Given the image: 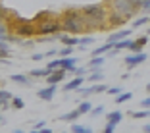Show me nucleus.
I'll return each instance as SVG.
<instances>
[{"mask_svg": "<svg viewBox=\"0 0 150 133\" xmlns=\"http://www.w3.org/2000/svg\"><path fill=\"white\" fill-rule=\"evenodd\" d=\"M64 133H66V131H64Z\"/></svg>", "mask_w": 150, "mask_h": 133, "instance_id": "obj_55", "label": "nucleus"}, {"mask_svg": "<svg viewBox=\"0 0 150 133\" xmlns=\"http://www.w3.org/2000/svg\"><path fill=\"white\" fill-rule=\"evenodd\" d=\"M104 60H106L104 56H93V60L88 62V68H91V70H93V68H102Z\"/></svg>", "mask_w": 150, "mask_h": 133, "instance_id": "obj_25", "label": "nucleus"}, {"mask_svg": "<svg viewBox=\"0 0 150 133\" xmlns=\"http://www.w3.org/2000/svg\"><path fill=\"white\" fill-rule=\"evenodd\" d=\"M58 41H62L64 46H79V39L71 37L69 33H66V35H60V37H58Z\"/></svg>", "mask_w": 150, "mask_h": 133, "instance_id": "obj_14", "label": "nucleus"}, {"mask_svg": "<svg viewBox=\"0 0 150 133\" xmlns=\"http://www.w3.org/2000/svg\"><path fill=\"white\" fill-rule=\"evenodd\" d=\"M131 43H133V41L123 39V41H119V43H115V48H117V50H125V48H129V46H131Z\"/></svg>", "mask_w": 150, "mask_h": 133, "instance_id": "obj_32", "label": "nucleus"}, {"mask_svg": "<svg viewBox=\"0 0 150 133\" xmlns=\"http://www.w3.org/2000/svg\"><path fill=\"white\" fill-rule=\"evenodd\" d=\"M129 116H131L133 120H142V118H148L150 116V110L142 108V110H139V112H129Z\"/></svg>", "mask_w": 150, "mask_h": 133, "instance_id": "obj_22", "label": "nucleus"}, {"mask_svg": "<svg viewBox=\"0 0 150 133\" xmlns=\"http://www.w3.org/2000/svg\"><path fill=\"white\" fill-rule=\"evenodd\" d=\"M12 98H13V95L10 93V91H4V89H0V100H2V102L12 100Z\"/></svg>", "mask_w": 150, "mask_h": 133, "instance_id": "obj_33", "label": "nucleus"}, {"mask_svg": "<svg viewBox=\"0 0 150 133\" xmlns=\"http://www.w3.org/2000/svg\"><path fill=\"white\" fill-rule=\"evenodd\" d=\"M44 127V122H37V124H33V129H42Z\"/></svg>", "mask_w": 150, "mask_h": 133, "instance_id": "obj_45", "label": "nucleus"}, {"mask_svg": "<svg viewBox=\"0 0 150 133\" xmlns=\"http://www.w3.org/2000/svg\"><path fill=\"white\" fill-rule=\"evenodd\" d=\"M114 131H115V125L106 122V127H104V131H102V133H114Z\"/></svg>", "mask_w": 150, "mask_h": 133, "instance_id": "obj_40", "label": "nucleus"}, {"mask_svg": "<svg viewBox=\"0 0 150 133\" xmlns=\"http://www.w3.org/2000/svg\"><path fill=\"white\" fill-rule=\"evenodd\" d=\"M81 14L85 18H93V19H98V21H106L108 14H106V8L102 4H88V6H83L81 8Z\"/></svg>", "mask_w": 150, "mask_h": 133, "instance_id": "obj_3", "label": "nucleus"}, {"mask_svg": "<svg viewBox=\"0 0 150 133\" xmlns=\"http://www.w3.org/2000/svg\"><path fill=\"white\" fill-rule=\"evenodd\" d=\"M13 133H23V129H16V131H13Z\"/></svg>", "mask_w": 150, "mask_h": 133, "instance_id": "obj_50", "label": "nucleus"}, {"mask_svg": "<svg viewBox=\"0 0 150 133\" xmlns=\"http://www.w3.org/2000/svg\"><path fill=\"white\" fill-rule=\"evenodd\" d=\"M0 124H2V116H0Z\"/></svg>", "mask_w": 150, "mask_h": 133, "instance_id": "obj_52", "label": "nucleus"}, {"mask_svg": "<svg viewBox=\"0 0 150 133\" xmlns=\"http://www.w3.org/2000/svg\"><path fill=\"white\" fill-rule=\"evenodd\" d=\"M50 73H52V70H48V68H42V70H31V71H29V75H31L33 79H46Z\"/></svg>", "mask_w": 150, "mask_h": 133, "instance_id": "obj_13", "label": "nucleus"}, {"mask_svg": "<svg viewBox=\"0 0 150 133\" xmlns=\"http://www.w3.org/2000/svg\"><path fill=\"white\" fill-rule=\"evenodd\" d=\"M144 133H150V125H144V129H142Z\"/></svg>", "mask_w": 150, "mask_h": 133, "instance_id": "obj_48", "label": "nucleus"}, {"mask_svg": "<svg viewBox=\"0 0 150 133\" xmlns=\"http://www.w3.org/2000/svg\"><path fill=\"white\" fill-rule=\"evenodd\" d=\"M104 114V106L102 104H98V106H93V110H91V116L93 118H96V116H102Z\"/></svg>", "mask_w": 150, "mask_h": 133, "instance_id": "obj_34", "label": "nucleus"}, {"mask_svg": "<svg viewBox=\"0 0 150 133\" xmlns=\"http://www.w3.org/2000/svg\"><path fill=\"white\" fill-rule=\"evenodd\" d=\"M141 108L150 110V97H146V98H142V100H141Z\"/></svg>", "mask_w": 150, "mask_h": 133, "instance_id": "obj_39", "label": "nucleus"}, {"mask_svg": "<svg viewBox=\"0 0 150 133\" xmlns=\"http://www.w3.org/2000/svg\"><path fill=\"white\" fill-rule=\"evenodd\" d=\"M146 52H137V54H129V56H125L123 58V62H125V66L129 68V71L133 70V68H137V66H141L142 62H146Z\"/></svg>", "mask_w": 150, "mask_h": 133, "instance_id": "obj_6", "label": "nucleus"}, {"mask_svg": "<svg viewBox=\"0 0 150 133\" xmlns=\"http://www.w3.org/2000/svg\"><path fill=\"white\" fill-rule=\"evenodd\" d=\"M83 81H85V77H73L71 81H67V83H66V87H62V91H64V93H69V91H77V89L83 85Z\"/></svg>", "mask_w": 150, "mask_h": 133, "instance_id": "obj_12", "label": "nucleus"}, {"mask_svg": "<svg viewBox=\"0 0 150 133\" xmlns=\"http://www.w3.org/2000/svg\"><path fill=\"white\" fill-rule=\"evenodd\" d=\"M73 48H75V46H64L62 50H58V54H60V56H64V58H67V56H71Z\"/></svg>", "mask_w": 150, "mask_h": 133, "instance_id": "obj_35", "label": "nucleus"}, {"mask_svg": "<svg viewBox=\"0 0 150 133\" xmlns=\"http://www.w3.org/2000/svg\"><path fill=\"white\" fill-rule=\"evenodd\" d=\"M40 133H52V129H48V127H42V129H40Z\"/></svg>", "mask_w": 150, "mask_h": 133, "instance_id": "obj_47", "label": "nucleus"}, {"mask_svg": "<svg viewBox=\"0 0 150 133\" xmlns=\"http://www.w3.org/2000/svg\"><path fill=\"white\" fill-rule=\"evenodd\" d=\"M48 18H52V12H50V10L39 12V14L35 16V23H40V21H44V19H48Z\"/></svg>", "mask_w": 150, "mask_h": 133, "instance_id": "obj_27", "label": "nucleus"}, {"mask_svg": "<svg viewBox=\"0 0 150 133\" xmlns=\"http://www.w3.org/2000/svg\"><path fill=\"white\" fill-rule=\"evenodd\" d=\"M56 91H58V87H56V85H48V87L39 89V91H37V97H39V98H42V100H52V98H54V95H56Z\"/></svg>", "mask_w": 150, "mask_h": 133, "instance_id": "obj_7", "label": "nucleus"}, {"mask_svg": "<svg viewBox=\"0 0 150 133\" xmlns=\"http://www.w3.org/2000/svg\"><path fill=\"white\" fill-rule=\"evenodd\" d=\"M131 98H133V93H125V91H123V93H119L117 95V97H115V104H123V102H127V100H131Z\"/></svg>", "mask_w": 150, "mask_h": 133, "instance_id": "obj_23", "label": "nucleus"}, {"mask_svg": "<svg viewBox=\"0 0 150 133\" xmlns=\"http://www.w3.org/2000/svg\"><path fill=\"white\" fill-rule=\"evenodd\" d=\"M112 48H115V44H114V43H110V41H108L106 44H102V46H98V48H94V50H93V56H102V54L110 52Z\"/></svg>", "mask_w": 150, "mask_h": 133, "instance_id": "obj_16", "label": "nucleus"}, {"mask_svg": "<svg viewBox=\"0 0 150 133\" xmlns=\"http://www.w3.org/2000/svg\"><path fill=\"white\" fill-rule=\"evenodd\" d=\"M75 64H77L75 58H62V70L69 71V73H73V71H75V68H77Z\"/></svg>", "mask_w": 150, "mask_h": 133, "instance_id": "obj_15", "label": "nucleus"}, {"mask_svg": "<svg viewBox=\"0 0 150 133\" xmlns=\"http://www.w3.org/2000/svg\"><path fill=\"white\" fill-rule=\"evenodd\" d=\"M0 50H10L8 43H6V41H2V39H0Z\"/></svg>", "mask_w": 150, "mask_h": 133, "instance_id": "obj_44", "label": "nucleus"}, {"mask_svg": "<svg viewBox=\"0 0 150 133\" xmlns=\"http://www.w3.org/2000/svg\"><path fill=\"white\" fill-rule=\"evenodd\" d=\"M129 52H133V54H137V52H142V46L137 43V41H133L131 43V46H129Z\"/></svg>", "mask_w": 150, "mask_h": 133, "instance_id": "obj_36", "label": "nucleus"}, {"mask_svg": "<svg viewBox=\"0 0 150 133\" xmlns=\"http://www.w3.org/2000/svg\"><path fill=\"white\" fill-rule=\"evenodd\" d=\"M108 21H110L114 27H117V25H123L125 21H129V18H127V16H123V14L115 12V10H112L110 16H108Z\"/></svg>", "mask_w": 150, "mask_h": 133, "instance_id": "obj_9", "label": "nucleus"}, {"mask_svg": "<svg viewBox=\"0 0 150 133\" xmlns=\"http://www.w3.org/2000/svg\"><path fill=\"white\" fill-rule=\"evenodd\" d=\"M104 79V71L102 68H93V73L88 75V81H93V83H100Z\"/></svg>", "mask_w": 150, "mask_h": 133, "instance_id": "obj_19", "label": "nucleus"}, {"mask_svg": "<svg viewBox=\"0 0 150 133\" xmlns=\"http://www.w3.org/2000/svg\"><path fill=\"white\" fill-rule=\"evenodd\" d=\"M10 54V50H0V58H6Z\"/></svg>", "mask_w": 150, "mask_h": 133, "instance_id": "obj_46", "label": "nucleus"}, {"mask_svg": "<svg viewBox=\"0 0 150 133\" xmlns=\"http://www.w3.org/2000/svg\"><path fill=\"white\" fill-rule=\"evenodd\" d=\"M91 44H94V37H83V39H79V46H77V48L85 50L87 46H91Z\"/></svg>", "mask_w": 150, "mask_h": 133, "instance_id": "obj_24", "label": "nucleus"}, {"mask_svg": "<svg viewBox=\"0 0 150 133\" xmlns=\"http://www.w3.org/2000/svg\"><path fill=\"white\" fill-rule=\"evenodd\" d=\"M0 108H2V100H0Z\"/></svg>", "mask_w": 150, "mask_h": 133, "instance_id": "obj_53", "label": "nucleus"}, {"mask_svg": "<svg viewBox=\"0 0 150 133\" xmlns=\"http://www.w3.org/2000/svg\"><path fill=\"white\" fill-rule=\"evenodd\" d=\"M31 133H40V129H33V131Z\"/></svg>", "mask_w": 150, "mask_h": 133, "instance_id": "obj_51", "label": "nucleus"}, {"mask_svg": "<svg viewBox=\"0 0 150 133\" xmlns=\"http://www.w3.org/2000/svg\"><path fill=\"white\" fill-rule=\"evenodd\" d=\"M44 56H48V58H50V60H52V58H54V56H58V50H56V48H52V50H48V52L44 54Z\"/></svg>", "mask_w": 150, "mask_h": 133, "instance_id": "obj_43", "label": "nucleus"}, {"mask_svg": "<svg viewBox=\"0 0 150 133\" xmlns=\"http://www.w3.org/2000/svg\"><path fill=\"white\" fill-rule=\"evenodd\" d=\"M0 39L2 41L8 39V23L6 21H0Z\"/></svg>", "mask_w": 150, "mask_h": 133, "instance_id": "obj_31", "label": "nucleus"}, {"mask_svg": "<svg viewBox=\"0 0 150 133\" xmlns=\"http://www.w3.org/2000/svg\"><path fill=\"white\" fill-rule=\"evenodd\" d=\"M29 58H31L33 62H40V60L44 58V54H39V52H37V54H33V56H29Z\"/></svg>", "mask_w": 150, "mask_h": 133, "instance_id": "obj_42", "label": "nucleus"}, {"mask_svg": "<svg viewBox=\"0 0 150 133\" xmlns=\"http://www.w3.org/2000/svg\"><path fill=\"white\" fill-rule=\"evenodd\" d=\"M137 43H139V44H141L142 48H144V44H146V43H148V35H142V37H139V39H137Z\"/></svg>", "mask_w": 150, "mask_h": 133, "instance_id": "obj_41", "label": "nucleus"}, {"mask_svg": "<svg viewBox=\"0 0 150 133\" xmlns=\"http://www.w3.org/2000/svg\"><path fill=\"white\" fill-rule=\"evenodd\" d=\"M60 29H62V21H58V19H54V18H48V19H44V21L37 23V33H39L40 37L58 35Z\"/></svg>", "mask_w": 150, "mask_h": 133, "instance_id": "obj_2", "label": "nucleus"}, {"mask_svg": "<svg viewBox=\"0 0 150 133\" xmlns=\"http://www.w3.org/2000/svg\"><path fill=\"white\" fill-rule=\"evenodd\" d=\"M13 19H16V35L19 37H33L37 33V27L33 25L31 21H27V19H19L16 14H13Z\"/></svg>", "mask_w": 150, "mask_h": 133, "instance_id": "obj_4", "label": "nucleus"}, {"mask_svg": "<svg viewBox=\"0 0 150 133\" xmlns=\"http://www.w3.org/2000/svg\"><path fill=\"white\" fill-rule=\"evenodd\" d=\"M148 21H150L148 16H142V18H139V19H135V21H133V29H139V27H142L144 23H148Z\"/></svg>", "mask_w": 150, "mask_h": 133, "instance_id": "obj_29", "label": "nucleus"}, {"mask_svg": "<svg viewBox=\"0 0 150 133\" xmlns=\"http://www.w3.org/2000/svg\"><path fill=\"white\" fill-rule=\"evenodd\" d=\"M77 95H81V97H91V95H96V89L93 87H79L77 89Z\"/></svg>", "mask_w": 150, "mask_h": 133, "instance_id": "obj_21", "label": "nucleus"}, {"mask_svg": "<svg viewBox=\"0 0 150 133\" xmlns=\"http://www.w3.org/2000/svg\"><path fill=\"white\" fill-rule=\"evenodd\" d=\"M85 27V18L83 14L77 12V10H67L62 18V29H66V33L69 35H77V33L83 31Z\"/></svg>", "mask_w": 150, "mask_h": 133, "instance_id": "obj_1", "label": "nucleus"}, {"mask_svg": "<svg viewBox=\"0 0 150 133\" xmlns=\"http://www.w3.org/2000/svg\"><path fill=\"white\" fill-rule=\"evenodd\" d=\"M112 8H114L115 12L127 16L129 19L139 12V8H135V4H133L131 0H112Z\"/></svg>", "mask_w": 150, "mask_h": 133, "instance_id": "obj_5", "label": "nucleus"}, {"mask_svg": "<svg viewBox=\"0 0 150 133\" xmlns=\"http://www.w3.org/2000/svg\"><path fill=\"white\" fill-rule=\"evenodd\" d=\"M148 35H150V27H148Z\"/></svg>", "mask_w": 150, "mask_h": 133, "instance_id": "obj_54", "label": "nucleus"}, {"mask_svg": "<svg viewBox=\"0 0 150 133\" xmlns=\"http://www.w3.org/2000/svg\"><path fill=\"white\" fill-rule=\"evenodd\" d=\"M106 93L112 95V97H117V95H119V93H123V91H121V87H108Z\"/></svg>", "mask_w": 150, "mask_h": 133, "instance_id": "obj_37", "label": "nucleus"}, {"mask_svg": "<svg viewBox=\"0 0 150 133\" xmlns=\"http://www.w3.org/2000/svg\"><path fill=\"white\" fill-rule=\"evenodd\" d=\"M12 106L16 108V110H21V108L25 106V102H23L21 97H13V98H12Z\"/></svg>", "mask_w": 150, "mask_h": 133, "instance_id": "obj_30", "label": "nucleus"}, {"mask_svg": "<svg viewBox=\"0 0 150 133\" xmlns=\"http://www.w3.org/2000/svg\"><path fill=\"white\" fill-rule=\"evenodd\" d=\"M46 68H48V70H60V68H62V58H52Z\"/></svg>", "mask_w": 150, "mask_h": 133, "instance_id": "obj_28", "label": "nucleus"}, {"mask_svg": "<svg viewBox=\"0 0 150 133\" xmlns=\"http://www.w3.org/2000/svg\"><path fill=\"white\" fill-rule=\"evenodd\" d=\"M106 120H108V124H114V125H117L119 122L123 120V112H119V110H115V112H110V114L106 116Z\"/></svg>", "mask_w": 150, "mask_h": 133, "instance_id": "obj_17", "label": "nucleus"}, {"mask_svg": "<svg viewBox=\"0 0 150 133\" xmlns=\"http://www.w3.org/2000/svg\"><path fill=\"white\" fill-rule=\"evenodd\" d=\"M144 89H146V93H148V95H150V83H148V85H146V87H144Z\"/></svg>", "mask_w": 150, "mask_h": 133, "instance_id": "obj_49", "label": "nucleus"}, {"mask_svg": "<svg viewBox=\"0 0 150 133\" xmlns=\"http://www.w3.org/2000/svg\"><path fill=\"white\" fill-rule=\"evenodd\" d=\"M85 71H87L85 68H75L73 75H75V77H85Z\"/></svg>", "mask_w": 150, "mask_h": 133, "instance_id": "obj_38", "label": "nucleus"}, {"mask_svg": "<svg viewBox=\"0 0 150 133\" xmlns=\"http://www.w3.org/2000/svg\"><path fill=\"white\" fill-rule=\"evenodd\" d=\"M66 73H67V71L62 70V68H60V70H52V73L46 77V83H48V85H58L60 81L66 79Z\"/></svg>", "mask_w": 150, "mask_h": 133, "instance_id": "obj_8", "label": "nucleus"}, {"mask_svg": "<svg viewBox=\"0 0 150 133\" xmlns=\"http://www.w3.org/2000/svg\"><path fill=\"white\" fill-rule=\"evenodd\" d=\"M131 37V29H119V31H115V33H112L110 37H108V41L110 43H119V41H123V39H129Z\"/></svg>", "mask_w": 150, "mask_h": 133, "instance_id": "obj_11", "label": "nucleus"}, {"mask_svg": "<svg viewBox=\"0 0 150 133\" xmlns=\"http://www.w3.org/2000/svg\"><path fill=\"white\" fill-rule=\"evenodd\" d=\"M81 116V112L75 108V110H71V112H67V114H64V116H60V120L62 122H69V124H75V120Z\"/></svg>", "mask_w": 150, "mask_h": 133, "instance_id": "obj_18", "label": "nucleus"}, {"mask_svg": "<svg viewBox=\"0 0 150 133\" xmlns=\"http://www.w3.org/2000/svg\"><path fill=\"white\" fill-rule=\"evenodd\" d=\"M77 110L81 112V116H83V114H91V110H93V104H91V102H87V100H83L79 106H77Z\"/></svg>", "mask_w": 150, "mask_h": 133, "instance_id": "obj_26", "label": "nucleus"}, {"mask_svg": "<svg viewBox=\"0 0 150 133\" xmlns=\"http://www.w3.org/2000/svg\"><path fill=\"white\" fill-rule=\"evenodd\" d=\"M10 79L18 85H23V87H33V77L31 75H23V73H13L10 75Z\"/></svg>", "mask_w": 150, "mask_h": 133, "instance_id": "obj_10", "label": "nucleus"}, {"mask_svg": "<svg viewBox=\"0 0 150 133\" xmlns=\"http://www.w3.org/2000/svg\"><path fill=\"white\" fill-rule=\"evenodd\" d=\"M71 133H93V127L81 125V124H73L71 125Z\"/></svg>", "mask_w": 150, "mask_h": 133, "instance_id": "obj_20", "label": "nucleus"}]
</instances>
